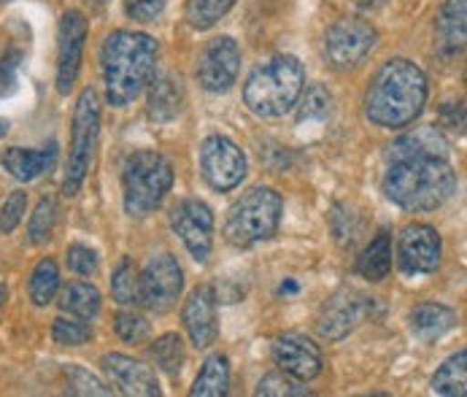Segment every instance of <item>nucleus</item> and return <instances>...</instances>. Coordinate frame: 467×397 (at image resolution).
Here are the masks:
<instances>
[{
  "instance_id": "nucleus-2",
  "label": "nucleus",
  "mask_w": 467,
  "mask_h": 397,
  "mask_svg": "<svg viewBox=\"0 0 467 397\" xmlns=\"http://www.w3.org/2000/svg\"><path fill=\"white\" fill-rule=\"evenodd\" d=\"M430 84L413 60L395 57L379 68L365 89V117L384 131L413 125L427 106Z\"/></svg>"
},
{
  "instance_id": "nucleus-5",
  "label": "nucleus",
  "mask_w": 467,
  "mask_h": 397,
  "mask_svg": "<svg viewBox=\"0 0 467 397\" xmlns=\"http://www.w3.org/2000/svg\"><path fill=\"white\" fill-rule=\"evenodd\" d=\"M173 190V165L154 149H138L122 165V203L125 214L143 219L154 214Z\"/></svg>"
},
{
  "instance_id": "nucleus-14",
  "label": "nucleus",
  "mask_w": 467,
  "mask_h": 397,
  "mask_svg": "<svg viewBox=\"0 0 467 397\" xmlns=\"http://www.w3.org/2000/svg\"><path fill=\"white\" fill-rule=\"evenodd\" d=\"M87 19L81 11H66L57 25V92L67 95L81 73L84 47H87Z\"/></svg>"
},
{
  "instance_id": "nucleus-9",
  "label": "nucleus",
  "mask_w": 467,
  "mask_h": 397,
  "mask_svg": "<svg viewBox=\"0 0 467 397\" xmlns=\"http://www.w3.org/2000/svg\"><path fill=\"white\" fill-rule=\"evenodd\" d=\"M201 173L216 193H233L249 173L244 149L227 135H208L201 143Z\"/></svg>"
},
{
  "instance_id": "nucleus-7",
  "label": "nucleus",
  "mask_w": 467,
  "mask_h": 397,
  "mask_svg": "<svg viewBox=\"0 0 467 397\" xmlns=\"http://www.w3.org/2000/svg\"><path fill=\"white\" fill-rule=\"evenodd\" d=\"M100 132V98L92 87H84L73 106L70 120V146H67L66 173H63V195L76 198L84 187V179L92 165V154Z\"/></svg>"
},
{
  "instance_id": "nucleus-26",
  "label": "nucleus",
  "mask_w": 467,
  "mask_h": 397,
  "mask_svg": "<svg viewBox=\"0 0 467 397\" xmlns=\"http://www.w3.org/2000/svg\"><path fill=\"white\" fill-rule=\"evenodd\" d=\"M60 295V308L66 311L67 317H78V319H87L92 322L98 314H100V292L95 284L89 281H67L66 287L57 292Z\"/></svg>"
},
{
  "instance_id": "nucleus-15",
  "label": "nucleus",
  "mask_w": 467,
  "mask_h": 397,
  "mask_svg": "<svg viewBox=\"0 0 467 397\" xmlns=\"http://www.w3.org/2000/svg\"><path fill=\"white\" fill-rule=\"evenodd\" d=\"M273 362L297 381H314L322 368V349L303 332H284L273 340Z\"/></svg>"
},
{
  "instance_id": "nucleus-32",
  "label": "nucleus",
  "mask_w": 467,
  "mask_h": 397,
  "mask_svg": "<svg viewBox=\"0 0 467 397\" xmlns=\"http://www.w3.org/2000/svg\"><path fill=\"white\" fill-rule=\"evenodd\" d=\"M55 225H57V205L52 198H41L36 211L30 214L27 222V238L33 246H44L47 241H52L55 235Z\"/></svg>"
},
{
  "instance_id": "nucleus-39",
  "label": "nucleus",
  "mask_w": 467,
  "mask_h": 397,
  "mask_svg": "<svg viewBox=\"0 0 467 397\" xmlns=\"http://www.w3.org/2000/svg\"><path fill=\"white\" fill-rule=\"evenodd\" d=\"M22 63H25V49H19V47H8L0 55V98H5L16 89Z\"/></svg>"
},
{
  "instance_id": "nucleus-42",
  "label": "nucleus",
  "mask_w": 467,
  "mask_h": 397,
  "mask_svg": "<svg viewBox=\"0 0 467 397\" xmlns=\"http://www.w3.org/2000/svg\"><path fill=\"white\" fill-rule=\"evenodd\" d=\"M5 298H8V289L0 284V308H3V303H5Z\"/></svg>"
},
{
  "instance_id": "nucleus-43",
  "label": "nucleus",
  "mask_w": 467,
  "mask_h": 397,
  "mask_svg": "<svg viewBox=\"0 0 467 397\" xmlns=\"http://www.w3.org/2000/svg\"><path fill=\"white\" fill-rule=\"evenodd\" d=\"M5 132H8V122H5V120H0V138H3Z\"/></svg>"
},
{
  "instance_id": "nucleus-1",
  "label": "nucleus",
  "mask_w": 467,
  "mask_h": 397,
  "mask_svg": "<svg viewBox=\"0 0 467 397\" xmlns=\"http://www.w3.org/2000/svg\"><path fill=\"white\" fill-rule=\"evenodd\" d=\"M451 143L441 128H413L387 149L384 195L405 211H435L457 193Z\"/></svg>"
},
{
  "instance_id": "nucleus-12",
  "label": "nucleus",
  "mask_w": 467,
  "mask_h": 397,
  "mask_svg": "<svg viewBox=\"0 0 467 397\" xmlns=\"http://www.w3.org/2000/svg\"><path fill=\"white\" fill-rule=\"evenodd\" d=\"M443 241L432 225L413 222L398 235V267L405 276H430L441 267Z\"/></svg>"
},
{
  "instance_id": "nucleus-25",
  "label": "nucleus",
  "mask_w": 467,
  "mask_h": 397,
  "mask_svg": "<svg viewBox=\"0 0 467 397\" xmlns=\"http://www.w3.org/2000/svg\"><path fill=\"white\" fill-rule=\"evenodd\" d=\"M230 392V360L227 354H208L201 373L195 376L190 395L192 397H224Z\"/></svg>"
},
{
  "instance_id": "nucleus-17",
  "label": "nucleus",
  "mask_w": 467,
  "mask_h": 397,
  "mask_svg": "<svg viewBox=\"0 0 467 397\" xmlns=\"http://www.w3.org/2000/svg\"><path fill=\"white\" fill-rule=\"evenodd\" d=\"M182 322L195 349H208L219 335V314H216V292L213 287H195L182 308Z\"/></svg>"
},
{
  "instance_id": "nucleus-16",
  "label": "nucleus",
  "mask_w": 467,
  "mask_h": 397,
  "mask_svg": "<svg viewBox=\"0 0 467 397\" xmlns=\"http://www.w3.org/2000/svg\"><path fill=\"white\" fill-rule=\"evenodd\" d=\"M100 368L109 379V384L117 387V392L122 395H135V397H160L162 395V387L154 376V371L135 360L130 354H119V351H111L100 360Z\"/></svg>"
},
{
  "instance_id": "nucleus-45",
  "label": "nucleus",
  "mask_w": 467,
  "mask_h": 397,
  "mask_svg": "<svg viewBox=\"0 0 467 397\" xmlns=\"http://www.w3.org/2000/svg\"><path fill=\"white\" fill-rule=\"evenodd\" d=\"M98 3H103V0H98Z\"/></svg>"
},
{
  "instance_id": "nucleus-34",
  "label": "nucleus",
  "mask_w": 467,
  "mask_h": 397,
  "mask_svg": "<svg viewBox=\"0 0 467 397\" xmlns=\"http://www.w3.org/2000/svg\"><path fill=\"white\" fill-rule=\"evenodd\" d=\"M92 338H95V332L87 325V319H78V317H57L52 322V340L57 346H84Z\"/></svg>"
},
{
  "instance_id": "nucleus-23",
  "label": "nucleus",
  "mask_w": 467,
  "mask_h": 397,
  "mask_svg": "<svg viewBox=\"0 0 467 397\" xmlns=\"http://www.w3.org/2000/svg\"><path fill=\"white\" fill-rule=\"evenodd\" d=\"M300 106H297V131L306 132V131H322L330 120H333V95H330V89L327 87H322V84H314V87H308V89H303V95H300V100H297Z\"/></svg>"
},
{
  "instance_id": "nucleus-31",
  "label": "nucleus",
  "mask_w": 467,
  "mask_h": 397,
  "mask_svg": "<svg viewBox=\"0 0 467 397\" xmlns=\"http://www.w3.org/2000/svg\"><path fill=\"white\" fill-rule=\"evenodd\" d=\"M111 298L119 306H140V281H138V267L130 257L119 260V265L111 273Z\"/></svg>"
},
{
  "instance_id": "nucleus-27",
  "label": "nucleus",
  "mask_w": 467,
  "mask_h": 397,
  "mask_svg": "<svg viewBox=\"0 0 467 397\" xmlns=\"http://www.w3.org/2000/svg\"><path fill=\"white\" fill-rule=\"evenodd\" d=\"M149 360L162 371L168 373L171 379H176L184 365H187V346H184V338L179 332H165L160 338L151 340L149 346Z\"/></svg>"
},
{
  "instance_id": "nucleus-22",
  "label": "nucleus",
  "mask_w": 467,
  "mask_h": 397,
  "mask_svg": "<svg viewBox=\"0 0 467 397\" xmlns=\"http://www.w3.org/2000/svg\"><path fill=\"white\" fill-rule=\"evenodd\" d=\"M457 322H460L457 311L443 306V303H419L408 314V330L421 343L441 340L446 332H451L457 328Z\"/></svg>"
},
{
  "instance_id": "nucleus-33",
  "label": "nucleus",
  "mask_w": 467,
  "mask_h": 397,
  "mask_svg": "<svg viewBox=\"0 0 467 397\" xmlns=\"http://www.w3.org/2000/svg\"><path fill=\"white\" fill-rule=\"evenodd\" d=\"M66 392L67 395H92V397H106L114 395V390L100 381L95 373H89L81 365H67L66 371Z\"/></svg>"
},
{
  "instance_id": "nucleus-29",
  "label": "nucleus",
  "mask_w": 467,
  "mask_h": 397,
  "mask_svg": "<svg viewBox=\"0 0 467 397\" xmlns=\"http://www.w3.org/2000/svg\"><path fill=\"white\" fill-rule=\"evenodd\" d=\"M57 292H60V265L52 257H44V260H38V265L30 273L27 295H30L33 306L47 308L57 300Z\"/></svg>"
},
{
  "instance_id": "nucleus-8",
  "label": "nucleus",
  "mask_w": 467,
  "mask_h": 397,
  "mask_svg": "<svg viewBox=\"0 0 467 397\" xmlns=\"http://www.w3.org/2000/svg\"><path fill=\"white\" fill-rule=\"evenodd\" d=\"M379 30L359 16H343L325 33V57L335 70H354L376 49Z\"/></svg>"
},
{
  "instance_id": "nucleus-19",
  "label": "nucleus",
  "mask_w": 467,
  "mask_h": 397,
  "mask_svg": "<svg viewBox=\"0 0 467 397\" xmlns=\"http://www.w3.org/2000/svg\"><path fill=\"white\" fill-rule=\"evenodd\" d=\"M57 141H49L41 149H22V146H8L0 154V165L3 171H8V176H14L16 182H36L38 176L49 173L57 165Z\"/></svg>"
},
{
  "instance_id": "nucleus-36",
  "label": "nucleus",
  "mask_w": 467,
  "mask_h": 397,
  "mask_svg": "<svg viewBox=\"0 0 467 397\" xmlns=\"http://www.w3.org/2000/svg\"><path fill=\"white\" fill-rule=\"evenodd\" d=\"M114 330L125 340V343H143L151 332V325L143 314L135 311V306H125L117 317H114Z\"/></svg>"
},
{
  "instance_id": "nucleus-18",
  "label": "nucleus",
  "mask_w": 467,
  "mask_h": 397,
  "mask_svg": "<svg viewBox=\"0 0 467 397\" xmlns=\"http://www.w3.org/2000/svg\"><path fill=\"white\" fill-rule=\"evenodd\" d=\"M365 317H368V298L343 292V295H335L333 303L325 308L317 330L325 340H343L348 332H354L359 322H365Z\"/></svg>"
},
{
  "instance_id": "nucleus-13",
  "label": "nucleus",
  "mask_w": 467,
  "mask_h": 397,
  "mask_svg": "<svg viewBox=\"0 0 467 397\" xmlns=\"http://www.w3.org/2000/svg\"><path fill=\"white\" fill-rule=\"evenodd\" d=\"M241 73V47L230 36L211 38L198 57V84L205 92L224 95Z\"/></svg>"
},
{
  "instance_id": "nucleus-41",
  "label": "nucleus",
  "mask_w": 467,
  "mask_h": 397,
  "mask_svg": "<svg viewBox=\"0 0 467 397\" xmlns=\"http://www.w3.org/2000/svg\"><path fill=\"white\" fill-rule=\"evenodd\" d=\"M387 0H357V5L359 8H365V11H376V8H381Z\"/></svg>"
},
{
  "instance_id": "nucleus-40",
  "label": "nucleus",
  "mask_w": 467,
  "mask_h": 397,
  "mask_svg": "<svg viewBox=\"0 0 467 397\" xmlns=\"http://www.w3.org/2000/svg\"><path fill=\"white\" fill-rule=\"evenodd\" d=\"M168 0H125V14L133 22H154L162 16Z\"/></svg>"
},
{
  "instance_id": "nucleus-11",
  "label": "nucleus",
  "mask_w": 467,
  "mask_h": 397,
  "mask_svg": "<svg viewBox=\"0 0 467 397\" xmlns=\"http://www.w3.org/2000/svg\"><path fill=\"white\" fill-rule=\"evenodd\" d=\"M171 227L190 252L195 263H208L213 252V211L211 205L201 198L179 200L171 214Z\"/></svg>"
},
{
  "instance_id": "nucleus-37",
  "label": "nucleus",
  "mask_w": 467,
  "mask_h": 397,
  "mask_svg": "<svg viewBox=\"0 0 467 397\" xmlns=\"http://www.w3.org/2000/svg\"><path fill=\"white\" fill-rule=\"evenodd\" d=\"M66 265L70 273H76V276H81V278H89V276H95L98 273V267H100V260H98V252L92 249V246H87V244H70L66 252Z\"/></svg>"
},
{
  "instance_id": "nucleus-10",
  "label": "nucleus",
  "mask_w": 467,
  "mask_h": 397,
  "mask_svg": "<svg viewBox=\"0 0 467 397\" xmlns=\"http://www.w3.org/2000/svg\"><path fill=\"white\" fill-rule=\"evenodd\" d=\"M140 281V306L151 314H168L182 292H184V267L168 252L149 257L143 270H138Z\"/></svg>"
},
{
  "instance_id": "nucleus-24",
  "label": "nucleus",
  "mask_w": 467,
  "mask_h": 397,
  "mask_svg": "<svg viewBox=\"0 0 467 397\" xmlns=\"http://www.w3.org/2000/svg\"><path fill=\"white\" fill-rule=\"evenodd\" d=\"M392 270V235L389 230H379L370 244L362 249L359 260H357V273L370 281V284H379L389 276Z\"/></svg>"
},
{
  "instance_id": "nucleus-21",
  "label": "nucleus",
  "mask_w": 467,
  "mask_h": 397,
  "mask_svg": "<svg viewBox=\"0 0 467 397\" xmlns=\"http://www.w3.org/2000/svg\"><path fill=\"white\" fill-rule=\"evenodd\" d=\"M149 120L151 122H160V125H168L173 120H179V114L184 111V103H187V95H184V81L173 73H162V76H154L149 81Z\"/></svg>"
},
{
  "instance_id": "nucleus-30",
  "label": "nucleus",
  "mask_w": 467,
  "mask_h": 397,
  "mask_svg": "<svg viewBox=\"0 0 467 397\" xmlns=\"http://www.w3.org/2000/svg\"><path fill=\"white\" fill-rule=\"evenodd\" d=\"M238 0H187L184 5V19L192 30L205 33L211 27H216L235 5Z\"/></svg>"
},
{
  "instance_id": "nucleus-38",
  "label": "nucleus",
  "mask_w": 467,
  "mask_h": 397,
  "mask_svg": "<svg viewBox=\"0 0 467 397\" xmlns=\"http://www.w3.org/2000/svg\"><path fill=\"white\" fill-rule=\"evenodd\" d=\"M25 211H27V193L25 190H14L8 198L3 200V208H0V233L11 235L22 225Z\"/></svg>"
},
{
  "instance_id": "nucleus-3",
  "label": "nucleus",
  "mask_w": 467,
  "mask_h": 397,
  "mask_svg": "<svg viewBox=\"0 0 467 397\" xmlns=\"http://www.w3.org/2000/svg\"><path fill=\"white\" fill-rule=\"evenodd\" d=\"M160 44L140 30H114L100 47V76L106 100L114 109L130 106L154 78Z\"/></svg>"
},
{
  "instance_id": "nucleus-4",
  "label": "nucleus",
  "mask_w": 467,
  "mask_h": 397,
  "mask_svg": "<svg viewBox=\"0 0 467 397\" xmlns=\"http://www.w3.org/2000/svg\"><path fill=\"white\" fill-rule=\"evenodd\" d=\"M306 89V68L295 55H275L252 70L244 84V103L260 120H281Z\"/></svg>"
},
{
  "instance_id": "nucleus-28",
  "label": "nucleus",
  "mask_w": 467,
  "mask_h": 397,
  "mask_svg": "<svg viewBox=\"0 0 467 397\" xmlns=\"http://www.w3.org/2000/svg\"><path fill=\"white\" fill-rule=\"evenodd\" d=\"M432 395L443 397H465L467 395V351L460 349L457 354H451L432 376L430 381Z\"/></svg>"
},
{
  "instance_id": "nucleus-35",
  "label": "nucleus",
  "mask_w": 467,
  "mask_h": 397,
  "mask_svg": "<svg viewBox=\"0 0 467 397\" xmlns=\"http://www.w3.org/2000/svg\"><path fill=\"white\" fill-rule=\"evenodd\" d=\"M254 392L265 397L311 395V392H308V387H306V381H297L295 376H289V373H284V371H275V373H267V376H263Z\"/></svg>"
},
{
  "instance_id": "nucleus-20",
  "label": "nucleus",
  "mask_w": 467,
  "mask_h": 397,
  "mask_svg": "<svg viewBox=\"0 0 467 397\" xmlns=\"http://www.w3.org/2000/svg\"><path fill=\"white\" fill-rule=\"evenodd\" d=\"M467 0H446L435 22V49L443 60H454L465 52Z\"/></svg>"
},
{
  "instance_id": "nucleus-6",
  "label": "nucleus",
  "mask_w": 467,
  "mask_h": 397,
  "mask_svg": "<svg viewBox=\"0 0 467 397\" xmlns=\"http://www.w3.org/2000/svg\"><path fill=\"white\" fill-rule=\"evenodd\" d=\"M281 216H284L281 195L265 184L252 187L230 205L224 216V227H222L224 241L238 249H249L263 241H270L278 233Z\"/></svg>"
},
{
  "instance_id": "nucleus-44",
  "label": "nucleus",
  "mask_w": 467,
  "mask_h": 397,
  "mask_svg": "<svg viewBox=\"0 0 467 397\" xmlns=\"http://www.w3.org/2000/svg\"><path fill=\"white\" fill-rule=\"evenodd\" d=\"M3 3H8V0H0V5H3Z\"/></svg>"
}]
</instances>
